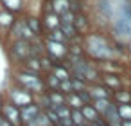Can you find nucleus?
<instances>
[{
    "instance_id": "nucleus-1",
    "label": "nucleus",
    "mask_w": 131,
    "mask_h": 126,
    "mask_svg": "<svg viewBox=\"0 0 131 126\" xmlns=\"http://www.w3.org/2000/svg\"><path fill=\"white\" fill-rule=\"evenodd\" d=\"M113 34L124 43H131V4L122 2L111 18Z\"/></svg>"
},
{
    "instance_id": "nucleus-2",
    "label": "nucleus",
    "mask_w": 131,
    "mask_h": 126,
    "mask_svg": "<svg viewBox=\"0 0 131 126\" xmlns=\"http://www.w3.org/2000/svg\"><path fill=\"white\" fill-rule=\"evenodd\" d=\"M84 52L92 60H95V61H110L115 56V51L110 45V42L104 36H99V34L86 36V40H84Z\"/></svg>"
},
{
    "instance_id": "nucleus-3",
    "label": "nucleus",
    "mask_w": 131,
    "mask_h": 126,
    "mask_svg": "<svg viewBox=\"0 0 131 126\" xmlns=\"http://www.w3.org/2000/svg\"><path fill=\"white\" fill-rule=\"evenodd\" d=\"M68 70H70V76H72V77H77V79H81V81H86L88 85H90V83H95L97 77H99L97 69H95L88 60H84L83 56H70Z\"/></svg>"
},
{
    "instance_id": "nucleus-4",
    "label": "nucleus",
    "mask_w": 131,
    "mask_h": 126,
    "mask_svg": "<svg viewBox=\"0 0 131 126\" xmlns=\"http://www.w3.org/2000/svg\"><path fill=\"white\" fill-rule=\"evenodd\" d=\"M16 79H18V83L25 88V90H29V92H36V94H43V88H45V83L41 81V77L36 74V72H22V74H18L16 76Z\"/></svg>"
},
{
    "instance_id": "nucleus-5",
    "label": "nucleus",
    "mask_w": 131,
    "mask_h": 126,
    "mask_svg": "<svg viewBox=\"0 0 131 126\" xmlns=\"http://www.w3.org/2000/svg\"><path fill=\"white\" fill-rule=\"evenodd\" d=\"M47 54L52 58V60H61V58H67L68 56V47L67 43H59V42H52V40H47Z\"/></svg>"
},
{
    "instance_id": "nucleus-6",
    "label": "nucleus",
    "mask_w": 131,
    "mask_h": 126,
    "mask_svg": "<svg viewBox=\"0 0 131 126\" xmlns=\"http://www.w3.org/2000/svg\"><path fill=\"white\" fill-rule=\"evenodd\" d=\"M88 94L92 95V101L93 99H111V95H113V92L108 88V86H104L102 83H90L88 85Z\"/></svg>"
},
{
    "instance_id": "nucleus-7",
    "label": "nucleus",
    "mask_w": 131,
    "mask_h": 126,
    "mask_svg": "<svg viewBox=\"0 0 131 126\" xmlns=\"http://www.w3.org/2000/svg\"><path fill=\"white\" fill-rule=\"evenodd\" d=\"M13 54L20 60H27L32 56V45L27 40H16L13 45Z\"/></svg>"
},
{
    "instance_id": "nucleus-8",
    "label": "nucleus",
    "mask_w": 131,
    "mask_h": 126,
    "mask_svg": "<svg viewBox=\"0 0 131 126\" xmlns=\"http://www.w3.org/2000/svg\"><path fill=\"white\" fill-rule=\"evenodd\" d=\"M11 99H13V104H15V106H20V108L32 103V95H31V92L25 90V88H16V90H13V92H11Z\"/></svg>"
},
{
    "instance_id": "nucleus-9",
    "label": "nucleus",
    "mask_w": 131,
    "mask_h": 126,
    "mask_svg": "<svg viewBox=\"0 0 131 126\" xmlns=\"http://www.w3.org/2000/svg\"><path fill=\"white\" fill-rule=\"evenodd\" d=\"M101 119H102L108 126H120V122H122V119H120V115H118V108H117L115 103H111V104L108 106V110L101 115Z\"/></svg>"
},
{
    "instance_id": "nucleus-10",
    "label": "nucleus",
    "mask_w": 131,
    "mask_h": 126,
    "mask_svg": "<svg viewBox=\"0 0 131 126\" xmlns=\"http://www.w3.org/2000/svg\"><path fill=\"white\" fill-rule=\"evenodd\" d=\"M41 112V108L38 106V104H34V103H31V104H25V106H22L20 108V117H22V122H25V124H29L38 113Z\"/></svg>"
},
{
    "instance_id": "nucleus-11",
    "label": "nucleus",
    "mask_w": 131,
    "mask_h": 126,
    "mask_svg": "<svg viewBox=\"0 0 131 126\" xmlns=\"http://www.w3.org/2000/svg\"><path fill=\"white\" fill-rule=\"evenodd\" d=\"M4 115H6V119H7L11 124H15V126L22 122L20 108H18V106H15V104H7V106H4Z\"/></svg>"
},
{
    "instance_id": "nucleus-12",
    "label": "nucleus",
    "mask_w": 131,
    "mask_h": 126,
    "mask_svg": "<svg viewBox=\"0 0 131 126\" xmlns=\"http://www.w3.org/2000/svg\"><path fill=\"white\" fill-rule=\"evenodd\" d=\"M81 112H83V117H84L86 124H90V122H97V121L101 119V115L97 113V110H95L92 104H83V106H81Z\"/></svg>"
},
{
    "instance_id": "nucleus-13",
    "label": "nucleus",
    "mask_w": 131,
    "mask_h": 126,
    "mask_svg": "<svg viewBox=\"0 0 131 126\" xmlns=\"http://www.w3.org/2000/svg\"><path fill=\"white\" fill-rule=\"evenodd\" d=\"M102 85H104V86H108L111 92H117V90H120V86H122V81H120V77H118V76L106 74V76L102 77Z\"/></svg>"
},
{
    "instance_id": "nucleus-14",
    "label": "nucleus",
    "mask_w": 131,
    "mask_h": 126,
    "mask_svg": "<svg viewBox=\"0 0 131 126\" xmlns=\"http://www.w3.org/2000/svg\"><path fill=\"white\" fill-rule=\"evenodd\" d=\"M47 97H49V101H50V108H56V106L65 104V94H61L59 90H50V92H47Z\"/></svg>"
},
{
    "instance_id": "nucleus-15",
    "label": "nucleus",
    "mask_w": 131,
    "mask_h": 126,
    "mask_svg": "<svg viewBox=\"0 0 131 126\" xmlns=\"http://www.w3.org/2000/svg\"><path fill=\"white\" fill-rule=\"evenodd\" d=\"M52 74H54L59 81H65V79H70V77H72L68 67H63V65H58V63H54V67H52Z\"/></svg>"
},
{
    "instance_id": "nucleus-16",
    "label": "nucleus",
    "mask_w": 131,
    "mask_h": 126,
    "mask_svg": "<svg viewBox=\"0 0 131 126\" xmlns=\"http://www.w3.org/2000/svg\"><path fill=\"white\" fill-rule=\"evenodd\" d=\"M65 104L70 106V108H81V106H83V101H81L79 94L72 92V94H67V95H65Z\"/></svg>"
},
{
    "instance_id": "nucleus-17",
    "label": "nucleus",
    "mask_w": 131,
    "mask_h": 126,
    "mask_svg": "<svg viewBox=\"0 0 131 126\" xmlns=\"http://www.w3.org/2000/svg\"><path fill=\"white\" fill-rule=\"evenodd\" d=\"M111 103H113L111 99H93V101H92V106L97 110L99 115H102V113L108 110V106H110Z\"/></svg>"
},
{
    "instance_id": "nucleus-18",
    "label": "nucleus",
    "mask_w": 131,
    "mask_h": 126,
    "mask_svg": "<svg viewBox=\"0 0 131 126\" xmlns=\"http://www.w3.org/2000/svg\"><path fill=\"white\" fill-rule=\"evenodd\" d=\"M27 126H52V124H50L49 117L45 115V112L41 110V112H40V113H38V115H36V117H34Z\"/></svg>"
},
{
    "instance_id": "nucleus-19",
    "label": "nucleus",
    "mask_w": 131,
    "mask_h": 126,
    "mask_svg": "<svg viewBox=\"0 0 131 126\" xmlns=\"http://www.w3.org/2000/svg\"><path fill=\"white\" fill-rule=\"evenodd\" d=\"M68 6H70V4H68V0H54V13H56L58 16H61L63 13L70 11Z\"/></svg>"
},
{
    "instance_id": "nucleus-20",
    "label": "nucleus",
    "mask_w": 131,
    "mask_h": 126,
    "mask_svg": "<svg viewBox=\"0 0 131 126\" xmlns=\"http://www.w3.org/2000/svg\"><path fill=\"white\" fill-rule=\"evenodd\" d=\"M70 121H72L74 126H75V124H86L81 108H72V110H70Z\"/></svg>"
},
{
    "instance_id": "nucleus-21",
    "label": "nucleus",
    "mask_w": 131,
    "mask_h": 126,
    "mask_svg": "<svg viewBox=\"0 0 131 126\" xmlns=\"http://www.w3.org/2000/svg\"><path fill=\"white\" fill-rule=\"evenodd\" d=\"M117 104V103H115ZM118 108V115L122 121H131V103H126V104H117Z\"/></svg>"
},
{
    "instance_id": "nucleus-22",
    "label": "nucleus",
    "mask_w": 131,
    "mask_h": 126,
    "mask_svg": "<svg viewBox=\"0 0 131 126\" xmlns=\"http://www.w3.org/2000/svg\"><path fill=\"white\" fill-rule=\"evenodd\" d=\"M99 9H101V13H102V16H106L108 20H111L113 18V9H111V6H110V0H101L99 2Z\"/></svg>"
},
{
    "instance_id": "nucleus-23",
    "label": "nucleus",
    "mask_w": 131,
    "mask_h": 126,
    "mask_svg": "<svg viewBox=\"0 0 131 126\" xmlns=\"http://www.w3.org/2000/svg\"><path fill=\"white\" fill-rule=\"evenodd\" d=\"M45 25H47L50 31L58 29V27H59V16H58L56 13H50V15H47V16H45Z\"/></svg>"
},
{
    "instance_id": "nucleus-24",
    "label": "nucleus",
    "mask_w": 131,
    "mask_h": 126,
    "mask_svg": "<svg viewBox=\"0 0 131 126\" xmlns=\"http://www.w3.org/2000/svg\"><path fill=\"white\" fill-rule=\"evenodd\" d=\"M27 70L38 74V72L41 70V60H40V58H32V56L27 58Z\"/></svg>"
},
{
    "instance_id": "nucleus-25",
    "label": "nucleus",
    "mask_w": 131,
    "mask_h": 126,
    "mask_svg": "<svg viewBox=\"0 0 131 126\" xmlns=\"http://www.w3.org/2000/svg\"><path fill=\"white\" fill-rule=\"evenodd\" d=\"M49 40H52V42H59V43H67L68 40H67V36L63 34V31L58 27V29H54V31H50V34H49Z\"/></svg>"
},
{
    "instance_id": "nucleus-26",
    "label": "nucleus",
    "mask_w": 131,
    "mask_h": 126,
    "mask_svg": "<svg viewBox=\"0 0 131 126\" xmlns=\"http://www.w3.org/2000/svg\"><path fill=\"white\" fill-rule=\"evenodd\" d=\"M70 83H72V90L74 92H84L88 88V83L86 81H81L77 77H70Z\"/></svg>"
},
{
    "instance_id": "nucleus-27",
    "label": "nucleus",
    "mask_w": 131,
    "mask_h": 126,
    "mask_svg": "<svg viewBox=\"0 0 131 126\" xmlns=\"http://www.w3.org/2000/svg\"><path fill=\"white\" fill-rule=\"evenodd\" d=\"M25 24H27V27H29L32 33H34V36L41 33V24H40L36 18H29V20H25Z\"/></svg>"
},
{
    "instance_id": "nucleus-28",
    "label": "nucleus",
    "mask_w": 131,
    "mask_h": 126,
    "mask_svg": "<svg viewBox=\"0 0 131 126\" xmlns=\"http://www.w3.org/2000/svg\"><path fill=\"white\" fill-rule=\"evenodd\" d=\"M59 83H61V81H59V79H58L52 72L47 76V86H49L50 90H58V88H59Z\"/></svg>"
},
{
    "instance_id": "nucleus-29",
    "label": "nucleus",
    "mask_w": 131,
    "mask_h": 126,
    "mask_svg": "<svg viewBox=\"0 0 131 126\" xmlns=\"http://www.w3.org/2000/svg\"><path fill=\"white\" fill-rule=\"evenodd\" d=\"M2 4L9 9V11H16L22 6V0H2Z\"/></svg>"
},
{
    "instance_id": "nucleus-30",
    "label": "nucleus",
    "mask_w": 131,
    "mask_h": 126,
    "mask_svg": "<svg viewBox=\"0 0 131 126\" xmlns=\"http://www.w3.org/2000/svg\"><path fill=\"white\" fill-rule=\"evenodd\" d=\"M58 90H59L61 94H65V95H67V94H72L74 90H72V83H70V79H65V81H61Z\"/></svg>"
},
{
    "instance_id": "nucleus-31",
    "label": "nucleus",
    "mask_w": 131,
    "mask_h": 126,
    "mask_svg": "<svg viewBox=\"0 0 131 126\" xmlns=\"http://www.w3.org/2000/svg\"><path fill=\"white\" fill-rule=\"evenodd\" d=\"M11 22H13L11 13H0V24H2V25H9Z\"/></svg>"
},
{
    "instance_id": "nucleus-32",
    "label": "nucleus",
    "mask_w": 131,
    "mask_h": 126,
    "mask_svg": "<svg viewBox=\"0 0 131 126\" xmlns=\"http://www.w3.org/2000/svg\"><path fill=\"white\" fill-rule=\"evenodd\" d=\"M0 126H15V124H11L6 117H0Z\"/></svg>"
},
{
    "instance_id": "nucleus-33",
    "label": "nucleus",
    "mask_w": 131,
    "mask_h": 126,
    "mask_svg": "<svg viewBox=\"0 0 131 126\" xmlns=\"http://www.w3.org/2000/svg\"><path fill=\"white\" fill-rule=\"evenodd\" d=\"M88 126H108V124H106V122H104V121H102V119H99V121H97V122H90V124H88Z\"/></svg>"
},
{
    "instance_id": "nucleus-34",
    "label": "nucleus",
    "mask_w": 131,
    "mask_h": 126,
    "mask_svg": "<svg viewBox=\"0 0 131 126\" xmlns=\"http://www.w3.org/2000/svg\"><path fill=\"white\" fill-rule=\"evenodd\" d=\"M120 126H131V121H122Z\"/></svg>"
},
{
    "instance_id": "nucleus-35",
    "label": "nucleus",
    "mask_w": 131,
    "mask_h": 126,
    "mask_svg": "<svg viewBox=\"0 0 131 126\" xmlns=\"http://www.w3.org/2000/svg\"><path fill=\"white\" fill-rule=\"evenodd\" d=\"M75 126H88V124H75Z\"/></svg>"
},
{
    "instance_id": "nucleus-36",
    "label": "nucleus",
    "mask_w": 131,
    "mask_h": 126,
    "mask_svg": "<svg viewBox=\"0 0 131 126\" xmlns=\"http://www.w3.org/2000/svg\"><path fill=\"white\" fill-rule=\"evenodd\" d=\"M54 126H65V124H61V122H59V124H54Z\"/></svg>"
}]
</instances>
